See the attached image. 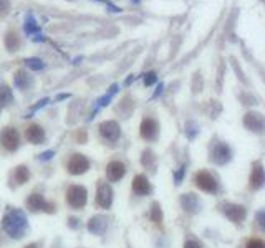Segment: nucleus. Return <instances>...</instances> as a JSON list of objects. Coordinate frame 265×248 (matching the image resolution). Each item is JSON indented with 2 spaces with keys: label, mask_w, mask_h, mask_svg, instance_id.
<instances>
[{
  "label": "nucleus",
  "mask_w": 265,
  "mask_h": 248,
  "mask_svg": "<svg viewBox=\"0 0 265 248\" xmlns=\"http://www.w3.org/2000/svg\"><path fill=\"white\" fill-rule=\"evenodd\" d=\"M67 200L72 207L81 209L86 203V190L81 185H72L67 192Z\"/></svg>",
  "instance_id": "7ed1b4c3"
},
{
  "label": "nucleus",
  "mask_w": 265,
  "mask_h": 248,
  "mask_svg": "<svg viewBox=\"0 0 265 248\" xmlns=\"http://www.w3.org/2000/svg\"><path fill=\"white\" fill-rule=\"evenodd\" d=\"M4 230L14 238L23 237L25 230H27V217L23 215L22 210H9V212L5 214Z\"/></svg>",
  "instance_id": "f257e3e1"
},
{
  "label": "nucleus",
  "mask_w": 265,
  "mask_h": 248,
  "mask_svg": "<svg viewBox=\"0 0 265 248\" xmlns=\"http://www.w3.org/2000/svg\"><path fill=\"white\" fill-rule=\"evenodd\" d=\"M90 167V160H88L83 154H73L68 160V171L73 176H78V174H85Z\"/></svg>",
  "instance_id": "20e7f679"
},
{
  "label": "nucleus",
  "mask_w": 265,
  "mask_h": 248,
  "mask_svg": "<svg viewBox=\"0 0 265 248\" xmlns=\"http://www.w3.org/2000/svg\"><path fill=\"white\" fill-rule=\"evenodd\" d=\"M194 184L197 185V187L201 190L204 192H209V194H212V192L217 190V181L216 177L212 176V174L206 172V171H201L194 176Z\"/></svg>",
  "instance_id": "f03ea898"
},
{
  "label": "nucleus",
  "mask_w": 265,
  "mask_h": 248,
  "mask_svg": "<svg viewBox=\"0 0 265 248\" xmlns=\"http://www.w3.org/2000/svg\"><path fill=\"white\" fill-rule=\"evenodd\" d=\"M25 248H37V245H28V246H25Z\"/></svg>",
  "instance_id": "c85d7f7f"
},
{
  "label": "nucleus",
  "mask_w": 265,
  "mask_h": 248,
  "mask_svg": "<svg viewBox=\"0 0 265 248\" xmlns=\"http://www.w3.org/2000/svg\"><path fill=\"white\" fill-rule=\"evenodd\" d=\"M244 124L250 129V131L260 133L262 128H263V117H262V114H258V113H249L247 116H245Z\"/></svg>",
  "instance_id": "2eb2a0df"
},
{
  "label": "nucleus",
  "mask_w": 265,
  "mask_h": 248,
  "mask_svg": "<svg viewBox=\"0 0 265 248\" xmlns=\"http://www.w3.org/2000/svg\"><path fill=\"white\" fill-rule=\"evenodd\" d=\"M250 185L252 189H260L263 185V169L260 162L254 164V169H252L250 174Z\"/></svg>",
  "instance_id": "dca6fc26"
},
{
  "label": "nucleus",
  "mask_w": 265,
  "mask_h": 248,
  "mask_svg": "<svg viewBox=\"0 0 265 248\" xmlns=\"http://www.w3.org/2000/svg\"><path fill=\"white\" fill-rule=\"evenodd\" d=\"M53 156V152H47V154H43V156H42V159H50V157H52Z\"/></svg>",
  "instance_id": "cd10ccee"
},
{
  "label": "nucleus",
  "mask_w": 265,
  "mask_h": 248,
  "mask_svg": "<svg viewBox=\"0 0 265 248\" xmlns=\"http://www.w3.org/2000/svg\"><path fill=\"white\" fill-rule=\"evenodd\" d=\"M181 203L187 212H195L199 209V200L194 194H184L181 197Z\"/></svg>",
  "instance_id": "a211bd4d"
},
{
  "label": "nucleus",
  "mask_w": 265,
  "mask_h": 248,
  "mask_svg": "<svg viewBox=\"0 0 265 248\" xmlns=\"http://www.w3.org/2000/svg\"><path fill=\"white\" fill-rule=\"evenodd\" d=\"M88 230L94 235H102L106 230V219L105 217H93V219L88 222Z\"/></svg>",
  "instance_id": "f3484780"
},
{
  "label": "nucleus",
  "mask_w": 265,
  "mask_h": 248,
  "mask_svg": "<svg viewBox=\"0 0 265 248\" xmlns=\"http://www.w3.org/2000/svg\"><path fill=\"white\" fill-rule=\"evenodd\" d=\"M106 174H108V179L111 182H116L119 179H123V176L126 174V167L123 162H119V160H113V162H110L108 167H106Z\"/></svg>",
  "instance_id": "9b49d317"
},
{
  "label": "nucleus",
  "mask_w": 265,
  "mask_h": 248,
  "mask_svg": "<svg viewBox=\"0 0 265 248\" xmlns=\"http://www.w3.org/2000/svg\"><path fill=\"white\" fill-rule=\"evenodd\" d=\"M27 205L31 210H35V212H39V210H45V212H55V205L48 203L45 198H43L42 195H39V194H31L28 197V200H27Z\"/></svg>",
  "instance_id": "0eeeda50"
},
{
  "label": "nucleus",
  "mask_w": 265,
  "mask_h": 248,
  "mask_svg": "<svg viewBox=\"0 0 265 248\" xmlns=\"http://www.w3.org/2000/svg\"><path fill=\"white\" fill-rule=\"evenodd\" d=\"M184 248H203V245H201L199 241H195V240H189L184 243Z\"/></svg>",
  "instance_id": "393cba45"
},
{
  "label": "nucleus",
  "mask_w": 265,
  "mask_h": 248,
  "mask_svg": "<svg viewBox=\"0 0 265 248\" xmlns=\"http://www.w3.org/2000/svg\"><path fill=\"white\" fill-rule=\"evenodd\" d=\"M211 160H214L216 164H225L230 160V149L227 147L222 142L214 146L212 154H211Z\"/></svg>",
  "instance_id": "1a4fd4ad"
},
{
  "label": "nucleus",
  "mask_w": 265,
  "mask_h": 248,
  "mask_svg": "<svg viewBox=\"0 0 265 248\" xmlns=\"http://www.w3.org/2000/svg\"><path fill=\"white\" fill-rule=\"evenodd\" d=\"M28 177H30L28 167L20 166V167H17V169L14 171V181H15L17 184H23V182H27V181H28Z\"/></svg>",
  "instance_id": "6ab92c4d"
},
{
  "label": "nucleus",
  "mask_w": 265,
  "mask_h": 248,
  "mask_svg": "<svg viewBox=\"0 0 265 248\" xmlns=\"http://www.w3.org/2000/svg\"><path fill=\"white\" fill-rule=\"evenodd\" d=\"M153 160H154L153 152H151V151H144V154H143V164L151 167V166H153Z\"/></svg>",
  "instance_id": "4be33fe9"
},
{
  "label": "nucleus",
  "mask_w": 265,
  "mask_h": 248,
  "mask_svg": "<svg viewBox=\"0 0 265 248\" xmlns=\"http://www.w3.org/2000/svg\"><path fill=\"white\" fill-rule=\"evenodd\" d=\"M132 192H135L136 195H148L149 194V192H151V184H149L146 176L140 174V176L135 177V181H132Z\"/></svg>",
  "instance_id": "ddd939ff"
},
{
  "label": "nucleus",
  "mask_w": 265,
  "mask_h": 248,
  "mask_svg": "<svg viewBox=\"0 0 265 248\" xmlns=\"http://www.w3.org/2000/svg\"><path fill=\"white\" fill-rule=\"evenodd\" d=\"M151 219L154 223H161L162 220V214H161V207L157 203H153V209H151Z\"/></svg>",
  "instance_id": "412c9836"
},
{
  "label": "nucleus",
  "mask_w": 265,
  "mask_h": 248,
  "mask_svg": "<svg viewBox=\"0 0 265 248\" xmlns=\"http://www.w3.org/2000/svg\"><path fill=\"white\" fill-rule=\"evenodd\" d=\"M12 101V91L9 90V86H0V106H7Z\"/></svg>",
  "instance_id": "aec40b11"
},
{
  "label": "nucleus",
  "mask_w": 265,
  "mask_h": 248,
  "mask_svg": "<svg viewBox=\"0 0 265 248\" xmlns=\"http://www.w3.org/2000/svg\"><path fill=\"white\" fill-rule=\"evenodd\" d=\"M100 134L103 136L106 141L115 142L119 138V126L115 121H106L100 124Z\"/></svg>",
  "instance_id": "6e6552de"
},
{
  "label": "nucleus",
  "mask_w": 265,
  "mask_h": 248,
  "mask_svg": "<svg viewBox=\"0 0 265 248\" xmlns=\"http://www.w3.org/2000/svg\"><path fill=\"white\" fill-rule=\"evenodd\" d=\"M9 10V0H0V15H5Z\"/></svg>",
  "instance_id": "b1692460"
},
{
  "label": "nucleus",
  "mask_w": 265,
  "mask_h": 248,
  "mask_svg": "<svg viewBox=\"0 0 265 248\" xmlns=\"http://www.w3.org/2000/svg\"><path fill=\"white\" fill-rule=\"evenodd\" d=\"M25 139L31 142V144H40L45 139V133H43V129L39 124H31V126L25 129Z\"/></svg>",
  "instance_id": "f8f14e48"
},
{
  "label": "nucleus",
  "mask_w": 265,
  "mask_h": 248,
  "mask_svg": "<svg viewBox=\"0 0 265 248\" xmlns=\"http://www.w3.org/2000/svg\"><path fill=\"white\" fill-rule=\"evenodd\" d=\"M222 212H224V215L227 217V219H230L232 222H236V223L244 222L245 215H247L245 209L242 205H236V203H224Z\"/></svg>",
  "instance_id": "39448f33"
},
{
  "label": "nucleus",
  "mask_w": 265,
  "mask_h": 248,
  "mask_svg": "<svg viewBox=\"0 0 265 248\" xmlns=\"http://www.w3.org/2000/svg\"><path fill=\"white\" fill-rule=\"evenodd\" d=\"M28 66L35 68V70H39V68H42L43 65H42V61H39V60H30L28 61Z\"/></svg>",
  "instance_id": "a878e982"
},
{
  "label": "nucleus",
  "mask_w": 265,
  "mask_h": 248,
  "mask_svg": "<svg viewBox=\"0 0 265 248\" xmlns=\"http://www.w3.org/2000/svg\"><path fill=\"white\" fill-rule=\"evenodd\" d=\"M96 202H98V205L100 207H103V209H108L111 205V202H113V190L108 184H100L98 185V195H96Z\"/></svg>",
  "instance_id": "9d476101"
},
{
  "label": "nucleus",
  "mask_w": 265,
  "mask_h": 248,
  "mask_svg": "<svg viewBox=\"0 0 265 248\" xmlns=\"http://www.w3.org/2000/svg\"><path fill=\"white\" fill-rule=\"evenodd\" d=\"M247 248H265L262 240H250L247 243Z\"/></svg>",
  "instance_id": "5701e85b"
},
{
  "label": "nucleus",
  "mask_w": 265,
  "mask_h": 248,
  "mask_svg": "<svg viewBox=\"0 0 265 248\" xmlns=\"http://www.w3.org/2000/svg\"><path fill=\"white\" fill-rule=\"evenodd\" d=\"M0 142H2V146L7 149V151H15V149L18 147V133L17 129L14 128H7L4 129L2 136H0Z\"/></svg>",
  "instance_id": "423d86ee"
},
{
  "label": "nucleus",
  "mask_w": 265,
  "mask_h": 248,
  "mask_svg": "<svg viewBox=\"0 0 265 248\" xmlns=\"http://www.w3.org/2000/svg\"><path fill=\"white\" fill-rule=\"evenodd\" d=\"M154 81H156V74H154V73H149L148 78L144 79V83H146V85H153Z\"/></svg>",
  "instance_id": "bb28decb"
},
{
  "label": "nucleus",
  "mask_w": 265,
  "mask_h": 248,
  "mask_svg": "<svg viewBox=\"0 0 265 248\" xmlns=\"http://www.w3.org/2000/svg\"><path fill=\"white\" fill-rule=\"evenodd\" d=\"M141 136L148 141L154 139L157 136V122L154 119H151V117H146L141 122Z\"/></svg>",
  "instance_id": "4468645a"
}]
</instances>
